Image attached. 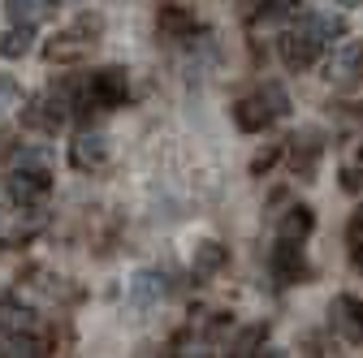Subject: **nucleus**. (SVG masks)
I'll return each mask as SVG.
<instances>
[{"mask_svg": "<svg viewBox=\"0 0 363 358\" xmlns=\"http://www.w3.org/2000/svg\"><path fill=\"white\" fill-rule=\"evenodd\" d=\"M125 96H130V78H125V69L121 65H108V69H96L86 78V86H82V96H78V112H108V108H117V104H125Z\"/></svg>", "mask_w": 363, "mask_h": 358, "instance_id": "nucleus-1", "label": "nucleus"}, {"mask_svg": "<svg viewBox=\"0 0 363 358\" xmlns=\"http://www.w3.org/2000/svg\"><path fill=\"white\" fill-rule=\"evenodd\" d=\"M100 18H91V13H82L69 30H61L48 48H43V57H48L52 65H65V61H78V57H86L91 52V43H96V35H100Z\"/></svg>", "mask_w": 363, "mask_h": 358, "instance_id": "nucleus-2", "label": "nucleus"}, {"mask_svg": "<svg viewBox=\"0 0 363 358\" xmlns=\"http://www.w3.org/2000/svg\"><path fill=\"white\" fill-rule=\"evenodd\" d=\"M325 78L333 91H354L363 82V39H342L325 61Z\"/></svg>", "mask_w": 363, "mask_h": 358, "instance_id": "nucleus-3", "label": "nucleus"}, {"mask_svg": "<svg viewBox=\"0 0 363 358\" xmlns=\"http://www.w3.org/2000/svg\"><path fill=\"white\" fill-rule=\"evenodd\" d=\"M48 190H52V182H48L43 168H18L9 177V186H5V195H9V203L18 212H39L43 199H48Z\"/></svg>", "mask_w": 363, "mask_h": 358, "instance_id": "nucleus-4", "label": "nucleus"}, {"mask_svg": "<svg viewBox=\"0 0 363 358\" xmlns=\"http://www.w3.org/2000/svg\"><path fill=\"white\" fill-rule=\"evenodd\" d=\"M268 267H272V281H277V285H307L311 281V263L303 259V246L286 242V238L272 246Z\"/></svg>", "mask_w": 363, "mask_h": 358, "instance_id": "nucleus-5", "label": "nucleus"}, {"mask_svg": "<svg viewBox=\"0 0 363 358\" xmlns=\"http://www.w3.org/2000/svg\"><path fill=\"white\" fill-rule=\"evenodd\" d=\"M329 328L346 345H359L363 341V302L354 294H337L333 298V306H329Z\"/></svg>", "mask_w": 363, "mask_h": 358, "instance_id": "nucleus-6", "label": "nucleus"}, {"mask_svg": "<svg viewBox=\"0 0 363 358\" xmlns=\"http://www.w3.org/2000/svg\"><path fill=\"white\" fill-rule=\"evenodd\" d=\"M277 52H281V65H286V69L303 74V69L315 65V57H320V43H315L303 26H294V30H286V35L277 39Z\"/></svg>", "mask_w": 363, "mask_h": 358, "instance_id": "nucleus-7", "label": "nucleus"}, {"mask_svg": "<svg viewBox=\"0 0 363 358\" xmlns=\"http://www.w3.org/2000/svg\"><path fill=\"white\" fill-rule=\"evenodd\" d=\"M160 298H164V277L160 272H152V267H143V272H134L130 277V289H125V302H130V311H152V306H160Z\"/></svg>", "mask_w": 363, "mask_h": 358, "instance_id": "nucleus-8", "label": "nucleus"}, {"mask_svg": "<svg viewBox=\"0 0 363 358\" xmlns=\"http://www.w3.org/2000/svg\"><path fill=\"white\" fill-rule=\"evenodd\" d=\"M320 156H325V143H320V134H315V129H303V134H294V139H290V164H294V173L303 177V182H311V177H315Z\"/></svg>", "mask_w": 363, "mask_h": 358, "instance_id": "nucleus-9", "label": "nucleus"}, {"mask_svg": "<svg viewBox=\"0 0 363 358\" xmlns=\"http://www.w3.org/2000/svg\"><path fill=\"white\" fill-rule=\"evenodd\" d=\"M35 328H39L35 306H26L18 294L0 298V333H5V337H22V333H35Z\"/></svg>", "mask_w": 363, "mask_h": 358, "instance_id": "nucleus-10", "label": "nucleus"}, {"mask_svg": "<svg viewBox=\"0 0 363 358\" xmlns=\"http://www.w3.org/2000/svg\"><path fill=\"white\" fill-rule=\"evenodd\" d=\"M108 160V139L104 134H78V139L69 143V164L78 168V173H91V168H100Z\"/></svg>", "mask_w": 363, "mask_h": 358, "instance_id": "nucleus-11", "label": "nucleus"}, {"mask_svg": "<svg viewBox=\"0 0 363 358\" xmlns=\"http://www.w3.org/2000/svg\"><path fill=\"white\" fill-rule=\"evenodd\" d=\"M311 229H315V216L303 203L286 207V216L277 220V238H286V242H303V238H311Z\"/></svg>", "mask_w": 363, "mask_h": 358, "instance_id": "nucleus-12", "label": "nucleus"}, {"mask_svg": "<svg viewBox=\"0 0 363 358\" xmlns=\"http://www.w3.org/2000/svg\"><path fill=\"white\" fill-rule=\"evenodd\" d=\"M225 263H230V250H225L220 242H212V238H208V242H199V246H195L191 272H195V277H216Z\"/></svg>", "mask_w": 363, "mask_h": 358, "instance_id": "nucleus-13", "label": "nucleus"}, {"mask_svg": "<svg viewBox=\"0 0 363 358\" xmlns=\"http://www.w3.org/2000/svg\"><path fill=\"white\" fill-rule=\"evenodd\" d=\"M234 121H238V129L259 134V129H268V125H272V112H268V104H264V100H238V104H234Z\"/></svg>", "mask_w": 363, "mask_h": 358, "instance_id": "nucleus-14", "label": "nucleus"}, {"mask_svg": "<svg viewBox=\"0 0 363 358\" xmlns=\"http://www.w3.org/2000/svg\"><path fill=\"white\" fill-rule=\"evenodd\" d=\"M30 43H35V26L13 22L5 35H0V57H5V61H18V57H26V52H30Z\"/></svg>", "mask_w": 363, "mask_h": 358, "instance_id": "nucleus-15", "label": "nucleus"}, {"mask_svg": "<svg viewBox=\"0 0 363 358\" xmlns=\"http://www.w3.org/2000/svg\"><path fill=\"white\" fill-rule=\"evenodd\" d=\"M298 26H303L315 43H320V48H325L333 35H342V30H346V26H342V18H333V13H303V18H298Z\"/></svg>", "mask_w": 363, "mask_h": 358, "instance_id": "nucleus-16", "label": "nucleus"}, {"mask_svg": "<svg viewBox=\"0 0 363 358\" xmlns=\"http://www.w3.org/2000/svg\"><path fill=\"white\" fill-rule=\"evenodd\" d=\"M264 341H268V324H251L247 333H238V337H234L230 354H238V358H242V354H259V345H264Z\"/></svg>", "mask_w": 363, "mask_h": 358, "instance_id": "nucleus-17", "label": "nucleus"}, {"mask_svg": "<svg viewBox=\"0 0 363 358\" xmlns=\"http://www.w3.org/2000/svg\"><path fill=\"white\" fill-rule=\"evenodd\" d=\"M5 13H9V22L35 26V18L43 13V5H39V0H5Z\"/></svg>", "mask_w": 363, "mask_h": 358, "instance_id": "nucleus-18", "label": "nucleus"}, {"mask_svg": "<svg viewBox=\"0 0 363 358\" xmlns=\"http://www.w3.org/2000/svg\"><path fill=\"white\" fill-rule=\"evenodd\" d=\"M259 100L268 104V112H272V117H286V112H290V96L281 91L277 82H264V91H259Z\"/></svg>", "mask_w": 363, "mask_h": 358, "instance_id": "nucleus-19", "label": "nucleus"}, {"mask_svg": "<svg viewBox=\"0 0 363 358\" xmlns=\"http://www.w3.org/2000/svg\"><path fill=\"white\" fill-rule=\"evenodd\" d=\"M160 30H169V35H191L195 30V18L182 13V9H164L160 13Z\"/></svg>", "mask_w": 363, "mask_h": 358, "instance_id": "nucleus-20", "label": "nucleus"}, {"mask_svg": "<svg viewBox=\"0 0 363 358\" xmlns=\"http://www.w3.org/2000/svg\"><path fill=\"white\" fill-rule=\"evenodd\" d=\"M277 156H281V147H264V151L251 160V173H255V177H259V173H268L272 164H277Z\"/></svg>", "mask_w": 363, "mask_h": 358, "instance_id": "nucleus-21", "label": "nucleus"}, {"mask_svg": "<svg viewBox=\"0 0 363 358\" xmlns=\"http://www.w3.org/2000/svg\"><path fill=\"white\" fill-rule=\"evenodd\" d=\"M350 250H354V259L363 255V207L350 216Z\"/></svg>", "mask_w": 363, "mask_h": 358, "instance_id": "nucleus-22", "label": "nucleus"}, {"mask_svg": "<svg viewBox=\"0 0 363 358\" xmlns=\"http://www.w3.org/2000/svg\"><path fill=\"white\" fill-rule=\"evenodd\" d=\"M18 96H22V91H18V82H13V78H0V112L13 108V104H18Z\"/></svg>", "mask_w": 363, "mask_h": 358, "instance_id": "nucleus-23", "label": "nucleus"}, {"mask_svg": "<svg viewBox=\"0 0 363 358\" xmlns=\"http://www.w3.org/2000/svg\"><path fill=\"white\" fill-rule=\"evenodd\" d=\"M342 5H350V9H354V5H363V0H342Z\"/></svg>", "mask_w": 363, "mask_h": 358, "instance_id": "nucleus-24", "label": "nucleus"}, {"mask_svg": "<svg viewBox=\"0 0 363 358\" xmlns=\"http://www.w3.org/2000/svg\"><path fill=\"white\" fill-rule=\"evenodd\" d=\"M359 263H363V255H359Z\"/></svg>", "mask_w": 363, "mask_h": 358, "instance_id": "nucleus-25", "label": "nucleus"}]
</instances>
